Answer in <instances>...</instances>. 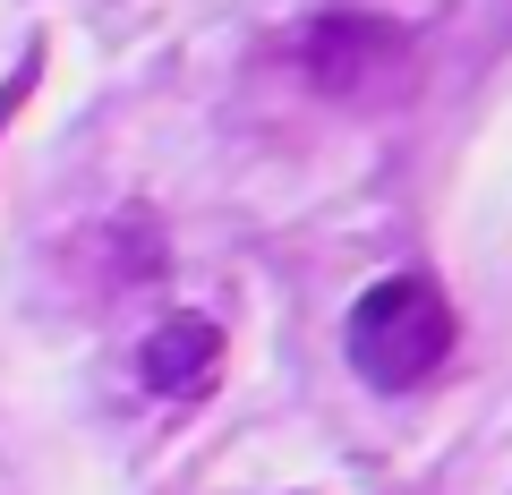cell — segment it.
Wrapping results in <instances>:
<instances>
[{"mask_svg": "<svg viewBox=\"0 0 512 495\" xmlns=\"http://www.w3.org/2000/svg\"><path fill=\"white\" fill-rule=\"evenodd\" d=\"M350 367H359L376 393H410L419 376H436L444 350H453V308L427 274H384L376 291L350 308Z\"/></svg>", "mask_w": 512, "mask_h": 495, "instance_id": "cell-1", "label": "cell"}, {"mask_svg": "<svg viewBox=\"0 0 512 495\" xmlns=\"http://www.w3.org/2000/svg\"><path fill=\"white\" fill-rule=\"evenodd\" d=\"M214 359H222L214 316H163V325L146 333V350H137V385L146 393H188V385L214 376Z\"/></svg>", "mask_w": 512, "mask_h": 495, "instance_id": "cell-2", "label": "cell"}, {"mask_svg": "<svg viewBox=\"0 0 512 495\" xmlns=\"http://www.w3.org/2000/svg\"><path fill=\"white\" fill-rule=\"evenodd\" d=\"M393 60H402V35H384V26H367V18H325L308 35V77L333 86V94L367 86V77L393 69Z\"/></svg>", "mask_w": 512, "mask_h": 495, "instance_id": "cell-3", "label": "cell"}]
</instances>
